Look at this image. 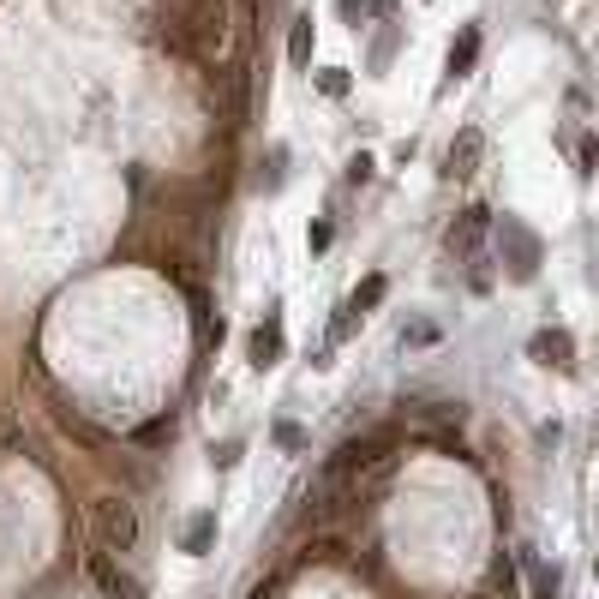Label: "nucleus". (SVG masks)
<instances>
[{"instance_id":"nucleus-14","label":"nucleus","mask_w":599,"mask_h":599,"mask_svg":"<svg viewBox=\"0 0 599 599\" xmlns=\"http://www.w3.org/2000/svg\"><path fill=\"white\" fill-rule=\"evenodd\" d=\"M318 90H324V96H342V90H348V72H318Z\"/></svg>"},{"instance_id":"nucleus-18","label":"nucleus","mask_w":599,"mask_h":599,"mask_svg":"<svg viewBox=\"0 0 599 599\" xmlns=\"http://www.w3.org/2000/svg\"><path fill=\"white\" fill-rule=\"evenodd\" d=\"M306 246H312V252H324V246H330V222H312V234H306Z\"/></svg>"},{"instance_id":"nucleus-9","label":"nucleus","mask_w":599,"mask_h":599,"mask_svg":"<svg viewBox=\"0 0 599 599\" xmlns=\"http://www.w3.org/2000/svg\"><path fill=\"white\" fill-rule=\"evenodd\" d=\"M528 576H534V599H564V570L558 564H528Z\"/></svg>"},{"instance_id":"nucleus-11","label":"nucleus","mask_w":599,"mask_h":599,"mask_svg":"<svg viewBox=\"0 0 599 599\" xmlns=\"http://www.w3.org/2000/svg\"><path fill=\"white\" fill-rule=\"evenodd\" d=\"M288 54H294V66L312 60V18H294V30H288Z\"/></svg>"},{"instance_id":"nucleus-12","label":"nucleus","mask_w":599,"mask_h":599,"mask_svg":"<svg viewBox=\"0 0 599 599\" xmlns=\"http://www.w3.org/2000/svg\"><path fill=\"white\" fill-rule=\"evenodd\" d=\"M276 444H282V450L294 456V450H306V432H300L294 420H276Z\"/></svg>"},{"instance_id":"nucleus-5","label":"nucleus","mask_w":599,"mask_h":599,"mask_svg":"<svg viewBox=\"0 0 599 599\" xmlns=\"http://www.w3.org/2000/svg\"><path fill=\"white\" fill-rule=\"evenodd\" d=\"M534 360H546V366H570V360H576L570 330H540V336H534Z\"/></svg>"},{"instance_id":"nucleus-1","label":"nucleus","mask_w":599,"mask_h":599,"mask_svg":"<svg viewBox=\"0 0 599 599\" xmlns=\"http://www.w3.org/2000/svg\"><path fill=\"white\" fill-rule=\"evenodd\" d=\"M90 528H96V546H102L108 558L138 552V534H144L138 504H132V498H120V492H102V498L90 504Z\"/></svg>"},{"instance_id":"nucleus-10","label":"nucleus","mask_w":599,"mask_h":599,"mask_svg":"<svg viewBox=\"0 0 599 599\" xmlns=\"http://www.w3.org/2000/svg\"><path fill=\"white\" fill-rule=\"evenodd\" d=\"M378 300H384V276H366V282L354 288V300H348V312H354V318H366V312H372Z\"/></svg>"},{"instance_id":"nucleus-2","label":"nucleus","mask_w":599,"mask_h":599,"mask_svg":"<svg viewBox=\"0 0 599 599\" xmlns=\"http://www.w3.org/2000/svg\"><path fill=\"white\" fill-rule=\"evenodd\" d=\"M492 234V210L486 204H468L456 222H450V234H444V246L456 252V258H468V252H480V240Z\"/></svg>"},{"instance_id":"nucleus-17","label":"nucleus","mask_w":599,"mask_h":599,"mask_svg":"<svg viewBox=\"0 0 599 599\" xmlns=\"http://www.w3.org/2000/svg\"><path fill=\"white\" fill-rule=\"evenodd\" d=\"M492 582L504 588V599L516 594V570H510V558H498V570H492Z\"/></svg>"},{"instance_id":"nucleus-13","label":"nucleus","mask_w":599,"mask_h":599,"mask_svg":"<svg viewBox=\"0 0 599 599\" xmlns=\"http://www.w3.org/2000/svg\"><path fill=\"white\" fill-rule=\"evenodd\" d=\"M210 462H216V468H234V462H240V438H228V444H216V450H210Z\"/></svg>"},{"instance_id":"nucleus-6","label":"nucleus","mask_w":599,"mask_h":599,"mask_svg":"<svg viewBox=\"0 0 599 599\" xmlns=\"http://www.w3.org/2000/svg\"><path fill=\"white\" fill-rule=\"evenodd\" d=\"M210 540H216V510H198V516L186 522V534H180V552H186V558H204Z\"/></svg>"},{"instance_id":"nucleus-16","label":"nucleus","mask_w":599,"mask_h":599,"mask_svg":"<svg viewBox=\"0 0 599 599\" xmlns=\"http://www.w3.org/2000/svg\"><path fill=\"white\" fill-rule=\"evenodd\" d=\"M426 342H438V330H432V324H414V330L402 336V348H426Z\"/></svg>"},{"instance_id":"nucleus-4","label":"nucleus","mask_w":599,"mask_h":599,"mask_svg":"<svg viewBox=\"0 0 599 599\" xmlns=\"http://www.w3.org/2000/svg\"><path fill=\"white\" fill-rule=\"evenodd\" d=\"M276 360H282V324L270 318V324H258V330H252V366H258V372H270Z\"/></svg>"},{"instance_id":"nucleus-3","label":"nucleus","mask_w":599,"mask_h":599,"mask_svg":"<svg viewBox=\"0 0 599 599\" xmlns=\"http://www.w3.org/2000/svg\"><path fill=\"white\" fill-rule=\"evenodd\" d=\"M480 150H486V132H480V126H462V132H456V144H450V156H444V162H450V174H456V180H462V174H474V168H480Z\"/></svg>"},{"instance_id":"nucleus-15","label":"nucleus","mask_w":599,"mask_h":599,"mask_svg":"<svg viewBox=\"0 0 599 599\" xmlns=\"http://www.w3.org/2000/svg\"><path fill=\"white\" fill-rule=\"evenodd\" d=\"M366 180H372V156H354L348 162V186H366Z\"/></svg>"},{"instance_id":"nucleus-7","label":"nucleus","mask_w":599,"mask_h":599,"mask_svg":"<svg viewBox=\"0 0 599 599\" xmlns=\"http://www.w3.org/2000/svg\"><path fill=\"white\" fill-rule=\"evenodd\" d=\"M90 576L102 582V594H108V599H138V588H132V582L108 564V552H96V558H90Z\"/></svg>"},{"instance_id":"nucleus-8","label":"nucleus","mask_w":599,"mask_h":599,"mask_svg":"<svg viewBox=\"0 0 599 599\" xmlns=\"http://www.w3.org/2000/svg\"><path fill=\"white\" fill-rule=\"evenodd\" d=\"M474 54H480V30L468 24V30H462V36L450 42V60H444V72H450V78H468V66H474Z\"/></svg>"}]
</instances>
